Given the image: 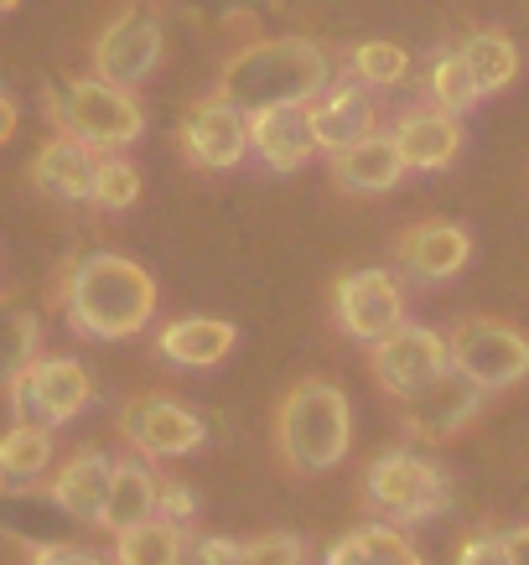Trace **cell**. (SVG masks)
Listing matches in <instances>:
<instances>
[{
  "mask_svg": "<svg viewBox=\"0 0 529 565\" xmlns=\"http://www.w3.org/2000/svg\"><path fill=\"white\" fill-rule=\"evenodd\" d=\"M63 317L78 338L88 343H125L140 338L156 317V280L146 265H136L130 255L115 249H94L78 255L63 270Z\"/></svg>",
  "mask_w": 529,
  "mask_h": 565,
  "instance_id": "cell-1",
  "label": "cell"
},
{
  "mask_svg": "<svg viewBox=\"0 0 529 565\" xmlns=\"http://www.w3.org/2000/svg\"><path fill=\"white\" fill-rule=\"evenodd\" d=\"M332 84V57L311 36H260L229 52L213 94L240 104L244 115L275 109V104H311Z\"/></svg>",
  "mask_w": 529,
  "mask_h": 565,
  "instance_id": "cell-2",
  "label": "cell"
},
{
  "mask_svg": "<svg viewBox=\"0 0 529 565\" xmlns=\"http://www.w3.org/2000/svg\"><path fill=\"white\" fill-rule=\"evenodd\" d=\"M353 446V405L332 379H296L275 411V451L290 472L317 478Z\"/></svg>",
  "mask_w": 529,
  "mask_h": 565,
  "instance_id": "cell-3",
  "label": "cell"
},
{
  "mask_svg": "<svg viewBox=\"0 0 529 565\" xmlns=\"http://www.w3.org/2000/svg\"><path fill=\"white\" fill-rule=\"evenodd\" d=\"M47 120L63 136H78L84 146H94V151H125L146 136V109H140L136 88L109 84L99 73L47 88Z\"/></svg>",
  "mask_w": 529,
  "mask_h": 565,
  "instance_id": "cell-4",
  "label": "cell"
},
{
  "mask_svg": "<svg viewBox=\"0 0 529 565\" xmlns=\"http://www.w3.org/2000/svg\"><path fill=\"white\" fill-rule=\"evenodd\" d=\"M363 498L390 524H421V519H436L452 503V482H446L442 467L415 457V451H384L363 472Z\"/></svg>",
  "mask_w": 529,
  "mask_h": 565,
  "instance_id": "cell-5",
  "label": "cell"
},
{
  "mask_svg": "<svg viewBox=\"0 0 529 565\" xmlns=\"http://www.w3.org/2000/svg\"><path fill=\"white\" fill-rule=\"evenodd\" d=\"M452 369L467 374L483 390H514L519 379H529V338L514 322L498 317H462L452 327Z\"/></svg>",
  "mask_w": 529,
  "mask_h": 565,
  "instance_id": "cell-6",
  "label": "cell"
},
{
  "mask_svg": "<svg viewBox=\"0 0 529 565\" xmlns=\"http://www.w3.org/2000/svg\"><path fill=\"white\" fill-rule=\"evenodd\" d=\"M6 399H11V415H17V420L57 430L88 411L94 379H88V369L78 359H36L32 369H21V374L6 384Z\"/></svg>",
  "mask_w": 529,
  "mask_h": 565,
  "instance_id": "cell-7",
  "label": "cell"
},
{
  "mask_svg": "<svg viewBox=\"0 0 529 565\" xmlns=\"http://www.w3.org/2000/svg\"><path fill=\"white\" fill-rule=\"evenodd\" d=\"M446 369H452V343H446V332H436V327L400 322L390 338L369 343V374L394 399L426 390L431 379H442Z\"/></svg>",
  "mask_w": 529,
  "mask_h": 565,
  "instance_id": "cell-8",
  "label": "cell"
},
{
  "mask_svg": "<svg viewBox=\"0 0 529 565\" xmlns=\"http://www.w3.org/2000/svg\"><path fill=\"white\" fill-rule=\"evenodd\" d=\"M94 73L109 78V84H125V88H140L161 68V57H167V26L156 11H120V17L109 21L99 36H94Z\"/></svg>",
  "mask_w": 529,
  "mask_h": 565,
  "instance_id": "cell-9",
  "label": "cell"
},
{
  "mask_svg": "<svg viewBox=\"0 0 529 565\" xmlns=\"http://www.w3.org/2000/svg\"><path fill=\"white\" fill-rule=\"evenodd\" d=\"M120 436L151 462H171V457H192L208 441L203 415H192L188 405H177L167 394H136L120 405Z\"/></svg>",
  "mask_w": 529,
  "mask_h": 565,
  "instance_id": "cell-10",
  "label": "cell"
},
{
  "mask_svg": "<svg viewBox=\"0 0 529 565\" xmlns=\"http://www.w3.org/2000/svg\"><path fill=\"white\" fill-rule=\"evenodd\" d=\"M332 317H338V327L353 343H379V338H390L394 327L405 322V291L379 265L348 270L338 280V291H332Z\"/></svg>",
  "mask_w": 529,
  "mask_h": 565,
  "instance_id": "cell-11",
  "label": "cell"
},
{
  "mask_svg": "<svg viewBox=\"0 0 529 565\" xmlns=\"http://www.w3.org/2000/svg\"><path fill=\"white\" fill-rule=\"evenodd\" d=\"M182 156H188L198 172H234L244 156H250V115L240 104L208 94L203 104H192L182 125H177Z\"/></svg>",
  "mask_w": 529,
  "mask_h": 565,
  "instance_id": "cell-12",
  "label": "cell"
},
{
  "mask_svg": "<svg viewBox=\"0 0 529 565\" xmlns=\"http://www.w3.org/2000/svg\"><path fill=\"white\" fill-rule=\"evenodd\" d=\"M483 399H488L483 384H473L457 369H446L442 379H431L426 390L405 394V430L421 436V441H446V436H457L462 426L478 420Z\"/></svg>",
  "mask_w": 529,
  "mask_h": 565,
  "instance_id": "cell-13",
  "label": "cell"
},
{
  "mask_svg": "<svg viewBox=\"0 0 529 565\" xmlns=\"http://www.w3.org/2000/svg\"><path fill=\"white\" fill-rule=\"evenodd\" d=\"M250 151L271 167V172H301L317 146V125H311V104H275L250 115Z\"/></svg>",
  "mask_w": 529,
  "mask_h": 565,
  "instance_id": "cell-14",
  "label": "cell"
},
{
  "mask_svg": "<svg viewBox=\"0 0 529 565\" xmlns=\"http://www.w3.org/2000/svg\"><path fill=\"white\" fill-rule=\"evenodd\" d=\"M109 482H115V457L99 451V446H84L73 451L68 462L52 472L47 498L57 514H68L73 524H99L104 503H109Z\"/></svg>",
  "mask_w": 529,
  "mask_h": 565,
  "instance_id": "cell-15",
  "label": "cell"
},
{
  "mask_svg": "<svg viewBox=\"0 0 529 565\" xmlns=\"http://www.w3.org/2000/svg\"><path fill=\"white\" fill-rule=\"evenodd\" d=\"M394 259L405 265V275L415 280H452V275L473 259V234L462 223L446 218H426V223H410L405 234L394 239Z\"/></svg>",
  "mask_w": 529,
  "mask_h": 565,
  "instance_id": "cell-16",
  "label": "cell"
},
{
  "mask_svg": "<svg viewBox=\"0 0 529 565\" xmlns=\"http://www.w3.org/2000/svg\"><path fill=\"white\" fill-rule=\"evenodd\" d=\"M405 151H400V140L394 130H369L363 140L353 146H342L332 156V182L342 192H353V198H379V192L400 188V177H405Z\"/></svg>",
  "mask_w": 529,
  "mask_h": 565,
  "instance_id": "cell-17",
  "label": "cell"
},
{
  "mask_svg": "<svg viewBox=\"0 0 529 565\" xmlns=\"http://www.w3.org/2000/svg\"><path fill=\"white\" fill-rule=\"evenodd\" d=\"M99 156L94 146H84L78 136H57L32 156V182L42 198L52 203H88L94 198V172H99Z\"/></svg>",
  "mask_w": 529,
  "mask_h": 565,
  "instance_id": "cell-18",
  "label": "cell"
},
{
  "mask_svg": "<svg viewBox=\"0 0 529 565\" xmlns=\"http://www.w3.org/2000/svg\"><path fill=\"white\" fill-rule=\"evenodd\" d=\"M394 140H400V151H405L410 172H442L462 151V115L436 109V104L405 109V115L394 120Z\"/></svg>",
  "mask_w": 529,
  "mask_h": 565,
  "instance_id": "cell-19",
  "label": "cell"
},
{
  "mask_svg": "<svg viewBox=\"0 0 529 565\" xmlns=\"http://www.w3.org/2000/svg\"><path fill=\"white\" fill-rule=\"evenodd\" d=\"M374 88L359 84V78H342V84H327L317 99H311V125H317V146L327 156H338L342 146H353L374 130Z\"/></svg>",
  "mask_w": 529,
  "mask_h": 565,
  "instance_id": "cell-20",
  "label": "cell"
},
{
  "mask_svg": "<svg viewBox=\"0 0 529 565\" xmlns=\"http://www.w3.org/2000/svg\"><path fill=\"white\" fill-rule=\"evenodd\" d=\"M240 343V327L223 322V317H182V322L161 327L156 338V353L171 363V369H213L234 353Z\"/></svg>",
  "mask_w": 529,
  "mask_h": 565,
  "instance_id": "cell-21",
  "label": "cell"
},
{
  "mask_svg": "<svg viewBox=\"0 0 529 565\" xmlns=\"http://www.w3.org/2000/svg\"><path fill=\"white\" fill-rule=\"evenodd\" d=\"M156 498H161V478L151 472V457H115V482H109V503H104L99 530L120 534L140 519H156Z\"/></svg>",
  "mask_w": 529,
  "mask_h": 565,
  "instance_id": "cell-22",
  "label": "cell"
},
{
  "mask_svg": "<svg viewBox=\"0 0 529 565\" xmlns=\"http://www.w3.org/2000/svg\"><path fill=\"white\" fill-rule=\"evenodd\" d=\"M47 467H52V426L17 420L0 436V493H32Z\"/></svg>",
  "mask_w": 529,
  "mask_h": 565,
  "instance_id": "cell-23",
  "label": "cell"
},
{
  "mask_svg": "<svg viewBox=\"0 0 529 565\" xmlns=\"http://www.w3.org/2000/svg\"><path fill=\"white\" fill-rule=\"evenodd\" d=\"M42 359V317L17 291H0V384Z\"/></svg>",
  "mask_w": 529,
  "mask_h": 565,
  "instance_id": "cell-24",
  "label": "cell"
},
{
  "mask_svg": "<svg viewBox=\"0 0 529 565\" xmlns=\"http://www.w3.org/2000/svg\"><path fill=\"white\" fill-rule=\"evenodd\" d=\"M327 565H421V550L400 534V524H359L327 550Z\"/></svg>",
  "mask_w": 529,
  "mask_h": 565,
  "instance_id": "cell-25",
  "label": "cell"
},
{
  "mask_svg": "<svg viewBox=\"0 0 529 565\" xmlns=\"http://www.w3.org/2000/svg\"><path fill=\"white\" fill-rule=\"evenodd\" d=\"M182 555H188V534L161 514L115 534V565H182Z\"/></svg>",
  "mask_w": 529,
  "mask_h": 565,
  "instance_id": "cell-26",
  "label": "cell"
},
{
  "mask_svg": "<svg viewBox=\"0 0 529 565\" xmlns=\"http://www.w3.org/2000/svg\"><path fill=\"white\" fill-rule=\"evenodd\" d=\"M462 57H467V68H473L483 94H498V88H509L519 78V47H514L509 32L483 26V32H473L462 42Z\"/></svg>",
  "mask_w": 529,
  "mask_h": 565,
  "instance_id": "cell-27",
  "label": "cell"
},
{
  "mask_svg": "<svg viewBox=\"0 0 529 565\" xmlns=\"http://www.w3.org/2000/svg\"><path fill=\"white\" fill-rule=\"evenodd\" d=\"M426 94H431V104H436V109H452V115H467V109L483 99V88H478V78H473V68H467L462 47L457 52H442V57L431 63Z\"/></svg>",
  "mask_w": 529,
  "mask_h": 565,
  "instance_id": "cell-28",
  "label": "cell"
},
{
  "mask_svg": "<svg viewBox=\"0 0 529 565\" xmlns=\"http://www.w3.org/2000/svg\"><path fill=\"white\" fill-rule=\"evenodd\" d=\"M348 73L369 88H394L410 78V52L400 42H390V36H369V42L348 52Z\"/></svg>",
  "mask_w": 529,
  "mask_h": 565,
  "instance_id": "cell-29",
  "label": "cell"
},
{
  "mask_svg": "<svg viewBox=\"0 0 529 565\" xmlns=\"http://www.w3.org/2000/svg\"><path fill=\"white\" fill-rule=\"evenodd\" d=\"M88 203L99 213H125V207L140 203V167L125 161L120 151H104L99 156V172H94V198Z\"/></svg>",
  "mask_w": 529,
  "mask_h": 565,
  "instance_id": "cell-30",
  "label": "cell"
},
{
  "mask_svg": "<svg viewBox=\"0 0 529 565\" xmlns=\"http://www.w3.org/2000/svg\"><path fill=\"white\" fill-rule=\"evenodd\" d=\"M240 565H307V545L286 530L255 534V540L240 545Z\"/></svg>",
  "mask_w": 529,
  "mask_h": 565,
  "instance_id": "cell-31",
  "label": "cell"
},
{
  "mask_svg": "<svg viewBox=\"0 0 529 565\" xmlns=\"http://www.w3.org/2000/svg\"><path fill=\"white\" fill-rule=\"evenodd\" d=\"M182 565H240V540H229V534H198V540H188Z\"/></svg>",
  "mask_w": 529,
  "mask_h": 565,
  "instance_id": "cell-32",
  "label": "cell"
},
{
  "mask_svg": "<svg viewBox=\"0 0 529 565\" xmlns=\"http://www.w3.org/2000/svg\"><path fill=\"white\" fill-rule=\"evenodd\" d=\"M457 565H514L509 540L504 534H473V540H462Z\"/></svg>",
  "mask_w": 529,
  "mask_h": 565,
  "instance_id": "cell-33",
  "label": "cell"
},
{
  "mask_svg": "<svg viewBox=\"0 0 529 565\" xmlns=\"http://www.w3.org/2000/svg\"><path fill=\"white\" fill-rule=\"evenodd\" d=\"M156 514L188 530L192 514H198V498H192V488H182V482H167V478H161V498H156Z\"/></svg>",
  "mask_w": 529,
  "mask_h": 565,
  "instance_id": "cell-34",
  "label": "cell"
},
{
  "mask_svg": "<svg viewBox=\"0 0 529 565\" xmlns=\"http://www.w3.org/2000/svg\"><path fill=\"white\" fill-rule=\"evenodd\" d=\"M32 565H115V561H104L99 550H84V545H36Z\"/></svg>",
  "mask_w": 529,
  "mask_h": 565,
  "instance_id": "cell-35",
  "label": "cell"
},
{
  "mask_svg": "<svg viewBox=\"0 0 529 565\" xmlns=\"http://www.w3.org/2000/svg\"><path fill=\"white\" fill-rule=\"evenodd\" d=\"M17 125H21V109H17V99L0 88V146L6 140H17Z\"/></svg>",
  "mask_w": 529,
  "mask_h": 565,
  "instance_id": "cell-36",
  "label": "cell"
},
{
  "mask_svg": "<svg viewBox=\"0 0 529 565\" xmlns=\"http://www.w3.org/2000/svg\"><path fill=\"white\" fill-rule=\"evenodd\" d=\"M509 540V555H514V565H529V524H519V530H509L504 534Z\"/></svg>",
  "mask_w": 529,
  "mask_h": 565,
  "instance_id": "cell-37",
  "label": "cell"
},
{
  "mask_svg": "<svg viewBox=\"0 0 529 565\" xmlns=\"http://www.w3.org/2000/svg\"><path fill=\"white\" fill-rule=\"evenodd\" d=\"M21 0H0V17H6V11H17Z\"/></svg>",
  "mask_w": 529,
  "mask_h": 565,
  "instance_id": "cell-38",
  "label": "cell"
}]
</instances>
